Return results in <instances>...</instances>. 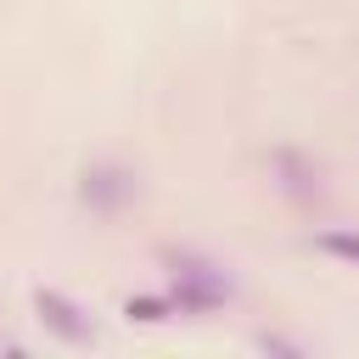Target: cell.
Instances as JSON below:
<instances>
[{"label":"cell","instance_id":"7a4b0ae2","mask_svg":"<svg viewBox=\"0 0 359 359\" xmlns=\"http://www.w3.org/2000/svg\"><path fill=\"white\" fill-rule=\"evenodd\" d=\"M34 320H39L56 342H67V348H95V337H101L95 314H90L79 297L56 292V286H34Z\"/></svg>","mask_w":359,"mask_h":359},{"label":"cell","instance_id":"277c9868","mask_svg":"<svg viewBox=\"0 0 359 359\" xmlns=\"http://www.w3.org/2000/svg\"><path fill=\"white\" fill-rule=\"evenodd\" d=\"M269 174H275V191L292 196V202H320V196H325V174H320V163H309V157L292 151V146L269 151Z\"/></svg>","mask_w":359,"mask_h":359},{"label":"cell","instance_id":"8992f818","mask_svg":"<svg viewBox=\"0 0 359 359\" xmlns=\"http://www.w3.org/2000/svg\"><path fill=\"white\" fill-rule=\"evenodd\" d=\"M123 314H129V320H140V325H163V320H168V314H180V309H174L168 297H129V303H123Z\"/></svg>","mask_w":359,"mask_h":359},{"label":"cell","instance_id":"5b68a950","mask_svg":"<svg viewBox=\"0 0 359 359\" xmlns=\"http://www.w3.org/2000/svg\"><path fill=\"white\" fill-rule=\"evenodd\" d=\"M309 247H314V252H325V258H337V264H353V269H359V230H348V224L314 230V236H309Z\"/></svg>","mask_w":359,"mask_h":359},{"label":"cell","instance_id":"6da1fadb","mask_svg":"<svg viewBox=\"0 0 359 359\" xmlns=\"http://www.w3.org/2000/svg\"><path fill=\"white\" fill-rule=\"evenodd\" d=\"M163 264H168V303L180 314H213V309H224L236 297L230 269L202 258V252H168Z\"/></svg>","mask_w":359,"mask_h":359},{"label":"cell","instance_id":"52a82bcc","mask_svg":"<svg viewBox=\"0 0 359 359\" xmlns=\"http://www.w3.org/2000/svg\"><path fill=\"white\" fill-rule=\"evenodd\" d=\"M258 348L264 353H303V342H286V337H269V331L258 337Z\"/></svg>","mask_w":359,"mask_h":359},{"label":"cell","instance_id":"3957f363","mask_svg":"<svg viewBox=\"0 0 359 359\" xmlns=\"http://www.w3.org/2000/svg\"><path fill=\"white\" fill-rule=\"evenodd\" d=\"M79 202L90 213L112 219V213L140 202V174L123 168V163H90V168H79Z\"/></svg>","mask_w":359,"mask_h":359}]
</instances>
